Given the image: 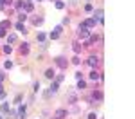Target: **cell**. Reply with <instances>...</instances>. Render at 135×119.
Instances as JSON below:
<instances>
[{
  "label": "cell",
  "mask_w": 135,
  "mask_h": 119,
  "mask_svg": "<svg viewBox=\"0 0 135 119\" xmlns=\"http://www.w3.org/2000/svg\"><path fill=\"white\" fill-rule=\"evenodd\" d=\"M0 119H4V117H2V115H0Z\"/></svg>",
  "instance_id": "35"
},
{
  "label": "cell",
  "mask_w": 135,
  "mask_h": 119,
  "mask_svg": "<svg viewBox=\"0 0 135 119\" xmlns=\"http://www.w3.org/2000/svg\"><path fill=\"white\" fill-rule=\"evenodd\" d=\"M4 96H5V90H4V87H2V85H0V99H2V98H4Z\"/></svg>",
  "instance_id": "26"
},
{
  "label": "cell",
  "mask_w": 135,
  "mask_h": 119,
  "mask_svg": "<svg viewBox=\"0 0 135 119\" xmlns=\"http://www.w3.org/2000/svg\"><path fill=\"white\" fill-rule=\"evenodd\" d=\"M7 27H11V22H9V20H4L2 24H0V29H4V31H5Z\"/></svg>",
  "instance_id": "12"
},
{
  "label": "cell",
  "mask_w": 135,
  "mask_h": 119,
  "mask_svg": "<svg viewBox=\"0 0 135 119\" xmlns=\"http://www.w3.org/2000/svg\"><path fill=\"white\" fill-rule=\"evenodd\" d=\"M2 112H9V103H2Z\"/></svg>",
  "instance_id": "21"
},
{
  "label": "cell",
  "mask_w": 135,
  "mask_h": 119,
  "mask_svg": "<svg viewBox=\"0 0 135 119\" xmlns=\"http://www.w3.org/2000/svg\"><path fill=\"white\" fill-rule=\"evenodd\" d=\"M2 2H5V0H0V4H2Z\"/></svg>",
  "instance_id": "34"
},
{
  "label": "cell",
  "mask_w": 135,
  "mask_h": 119,
  "mask_svg": "<svg viewBox=\"0 0 135 119\" xmlns=\"http://www.w3.org/2000/svg\"><path fill=\"white\" fill-rule=\"evenodd\" d=\"M33 24L34 25H41L43 24V18H33Z\"/></svg>",
  "instance_id": "17"
},
{
  "label": "cell",
  "mask_w": 135,
  "mask_h": 119,
  "mask_svg": "<svg viewBox=\"0 0 135 119\" xmlns=\"http://www.w3.org/2000/svg\"><path fill=\"white\" fill-rule=\"evenodd\" d=\"M72 49H74V52H79V51H81V47H79L78 43H74V47H72Z\"/></svg>",
  "instance_id": "27"
},
{
  "label": "cell",
  "mask_w": 135,
  "mask_h": 119,
  "mask_svg": "<svg viewBox=\"0 0 135 119\" xmlns=\"http://www.w3.org/2000/svg\"><path fill=\"white\" fill-rule=\"evenodd\" d=\"M56 7H58V9H63V7H65V2H61V0H58V2H56Z\"/></svg>",
  "instance_id": "20"
},
{
  "label": "cell",
  "mask_w": 135,
  "mask_h": 119,
  "mask_svg": "<svg viewBox=\"0 0 135 119\" xmlns=\"http://www.w3.org/2000/svg\"><path fill=\"white\" fill-rule=\"evenodd\" d=\"M95 40H97V36H90V38H88V45H92V43H95Z\"/></svg>",
  "instance_id": "23"
},
{
  "label": "cell",
  "mask_w": 135,
  "mask_h": 119,
  "mask_svg": "<svg viewBox=\"0 0 135 119\" xmlns=\"http://www.w3.org/2000/svg\"><path fill=\"white\" fill-rule=\"evenodd\" d=\"M83 24H85L86 25V27H94V25H95V20H94V18H88V20H86V22H83Z\"/></svg>",
  "instance_id": "9"
},
{
  "label": "cell",
  "mask_w": 135,
  "mask_h": 119,
  "mask_svg": "<svg viewBox=\"0 0 135 119\" xmlns=\"http://www.w3.org/2000/svg\"><path fill=\"white\" fill-rule=\"evenodd\" d=\"M97 115H95V112H92V114H88V119H95Z\"/></svg>",
  "instance_id": "32"
},
{
  "label": "cell",
  "mask_w": 135,
  "mask_h": 119,
  "mask_svg": "<svg viewBox=\"0 0 135 119\" xmlns=\"http://www.w3.org/2000/svg\"><path fill=\"white\" fill-rule=\"evenodd\" d=\"M79 62H81V60H79L78 56H76V58H72V63H74V65H79Z\"/></svg>",
  "instance_id": "28"
},
{
  "label": "cell",
  "mask_w": 135,
  "mask_h": 119,
  "mask_svg": "<svg viewBox=\"0 0 135 119\" xmlns=\"http://www.w3.org/2000/svg\"><path fill=\"white\" fill-rule=\"evenodd\" d=\"M56 92H58V83H56V81H54V83H52V85H50V87H49V90L45 92V98H50V96H52V94H56Z\"/></svg>",
  "instance_id": "2"
},
{
  "label": "cell",
  "mask_w": 135,
  "mask_h": 119,
  "mask_svg": "<svg viewBox=\"0 0 135 119\" xmlns=\"http://www.w3.org/2000/svg\"><path fill=\"white\" fill-rule=\"evenodd\" d=\"M94 20H97V22L103 24V9H97V11L94 13Z\"/></svg>",
  "instance_id": "5"
},
{
  "label": "cell",
  "mask_w": 135,
  "mask_h": 119,
  "mask_svg": "<svg viewBox=\"0 0 135 119\" xmlns=\"http://www.w3.org/2000/svg\"><path fill=\"white\" fill-rule=\"evenodd\" d=\"M85 87H86V83L83 79H78V88H85Z\"/></svg>",
  "instance_id": "19"
},
{
  "label": "cell",
  "mask_w": 135,
  "mask_h": 119,
  "mask_svg": "<svg viewBox=\"0 0 135 119\" xmlns=\"http://www.w3.org/2000/svg\"><path fill=\"white\" fill-rule=\"evenodd\" d=\"M36 40H38V41H43V40H45V34H43V33H38Z\"/></svg>",
  "instance_id": "22"
},
{
  "label": "cell",
  "mask_w": 135,
  "mask_h": 119,
  "mask_svg": "<svg viewBox=\"0 0 135 119\" xmlns=\"http://www.w3.org/2000/svg\"><path fill=\"white\" fill-rule=\"evenodd\" d=\"M85 11H92V4H86L85 5Z\"/></svg>",
  "instance_id": "31"
},
{
  "label": "cell",
  "mask_w": 135,
  "mask_h": 119,
  "mask_svg": "<svg viewBox=\"0 0 135 119\" xmlns=\"http://www.w3.org/2000/svg\"><path fill=\"white\" fill-rule=\"evenodd\" d=\"M88 33H90V31H88V27H86L85 24H81V25H79V29H78V34H79L81 38H86V36H88Z\"/></svg>",
  "instance_id": "1"
},
{
  "label": "cell",
  "mask_w": 135,
  "mask_h": 119,
  "mask_svg": "<svg viewBox=\"0 0 135 119\" xmlns=\"http://www.w3.org/2000/svg\"><path fill=\"white\" fill-rule=\"evenodd\" d=\"M18 18H20V22H25V18H27V15H25V13H20V15H18Z\"/></svg>",
  "instance_id": "24"
},
{
  "label": "cell",
  "mask_w": 135,
  "mask_h": 119,
  "mask_svg": "<svg viewBox=\"0 0 135 119\" xmlns=\"http://www.w3.org/2000/svg\"><path fill=\"white\" fill-rule=\"evenodd\" d=\"M45 78L52 79V78H54V69H47V72H45Z\"/></svg>",
  "instance_id": "11"
},
{
  "label": "cell",
  "mask_w": 135,
  "mask_h": 119,
  "mask_svg": "<svg viewBox=\"0 0 135 119\" xmlns=\"http://www.w3.org/2000/svg\"><path fill=\"white\" fill-rule=\"evenodd\" d=\"M4 51H5V52H11V51H13V49H11V45H9V43H7V45H5V47H4Z\"/></svg>",
  "instance_id": "29"
},
{
  "label": "cell",
  "mask_w": 135,
  "mask_h": 119,
  "mask_svg": "<svg viewBox=\"0 0 135 119\" xmlns=\"http://www.w3.org/2000/svg\"><path fill=\"white\" fill-rule=\"evenodd\" d=\"M67 115V110H58L56 112V119H63Z\"/></svg>",
  "instance_id": "10"
},
{
  "label": "cell",
  "mask_w": 135,
  "mask_h": 119,
  "mask_svg": "<svg viewBox=\"0 0 135 119\" xmlns=\"http://www.w3.org/2000/svg\"><path fill=\"white\" fill-rule=\"evenodd\" d=\"M60 33H61V25H58L52 33H50V38H52V40H58V38H60Z\"/></svg>",
  "instance_id": "4"
},
{
  "label": "cell",
  "mask_w": 135,
  "mask_h": 119,
  "mask_svg": "<svg viewBox=\"0 0 135 119\" xmlns=\"http://www.w3.org/2000/svg\"><path fill=\"white\" fill-rule=\"evenodd\" d=\"M94 99H97V101H101L103 99V94H101V90H97V92H94V96H92Z\"/></svg>",
  "instance_id": "15"
},
{
  "label": "cell",
  "mask_w": 135,
  "mask_h": 119,
  "mask_svg": "<svg viewBox=\"0 0 135 119\" xmlns=\"http://www.w3.org/2000/svg\"><path fill=\"white\" fill-rule=\"evenodd\" d=\"M90 79H92V81H97V79H101V74H99L97 70H92V72H90Z\"/></svg>",
  "instance_id": "7"
},
{
  "label": "cell",
  "mask_w": 135,
  "mask_h": 119,
  "mask_svg": "<svg viewBox=\"0 0 135 119\" xmlns=\"http://www.w3.org/2000/svg\"><path fill=\"white\" fill-rule=\"evenodd\" d=\"M16 119H25V105L20 107V110H18V114H16Z\"/></svg>",
  "instance_id": "8"
},
{
  "label": "cell",
  "mask_w": 135,
  "mask_h": 119,
  "mask_svg": "<svg viewBox=\"0 0 135 119\" xmlns=\"http://www.w3.org/2000/svg\"><path fill=\"white\" fill-rule=\"evenodd\" d=\"M0 81H4V72L0 70Z\"/></svg>",
  "instance_id": "33"
},
{
  "label": "cell",
  "mask_w": 135,
  "mask_h": 119,
  "mask_svg": "<svg viewBox=\"0 0 135 119\" xmlns=\"http://www.w3.org/2000/svg\"><path fill=\"white\" fill-rule=\"evenodd\" d=\"M97 63H99V58H97V56H90V58H88V65H90V67H95Z\"/></svg>",
  "instance_id": "6"
},
{
  "label": "cell",
  "mask_w": 135,
  "mask_h": 119,
  "mask_svg": "<svg viewBox=\"0 0 135 119\" xmlns=\"http://www.w3.org/2000/svg\"><path fill=\"white\" fill-rule=\"evenodd\" d=\"M24 7H25V13H31V11H33V4H24Z\"/></svg>",
  "instance_id": "18"
},
{
  "label": "cell",
  "mask_w": 135,
  "mask_h": 119,
  "mask_svg": "<svg viewBox=\"0 0 135 119\" xmlns=\"http://www.w3.org/2000/svg\"><path fill=\"white\" fill-rule=\"evenodd\" d=\"M16 41V34H9L7 36V43H15Z\"/></svg>",
  "instance_id": "16"
},
{
  "label": "cell",
  "mask_w": 135,
  "mask_h": 119,
  "mask_svg": "<svg viewBox=\"0 0 135 119\" xmlns=\"http://www.w3.org/2000/svg\"><path fill=\"white\" fill-rule=\"evenodd\" d=\"M11 67H13V62H9V60H7V62H5V69H11Z\"/></svg>",
  "instance_id": "30"
},
{
  "label": "cell",
  "mask_w": 135,
  "mask_h": 119,
  "mask_svg": "<svg viewBox=\"0 0 135 119\" xmlns=\"http://www.w3.org/2000/svg\"><path fill=\"white\" fill-rule=\"evenodd\" d=\"M56 65H58V67H61V69H65V67L69 65V62H67L63 56H60V58H56Z\"/></svg>",
  "instance_id": "3"
},
{
  "label": "cell",
  "mask_w": 135,
  "mask_h": 119,
  "mask_svg": "<svg viewBox=\"0 0 135 119\" xmlns=\"http://www.w3.org/2000/svg\"><path fill=\"white\" fill-rule=\"evenodd\" d=\"M20 51H22L24 54H27V52H29V43H25V41H24V43H22V47H20Z\"/></svg>",
  "instance_id": "13"
},
{
  "label": "cell",
  "mask_w": 135,
  "mask_h": 119,
  "mask_svg": "<svg viewBox=\"0 0 135 119\" xmlns=\"http://www.w3.org/2000/svg\"><path fill=\"white\" fill-rule=\"evenodd\" d=\"M24 4H25V2H22V0H16V7H18V9L24 7Z\"/></svg>",
  "instance_id": "25"
},
{
  "label": "cell",
  "mask_w": 135,
  "mask_h": 119,
  "mask_svg": "<svg viewBox=\"0 0 135 119\" xmlns=\"http://www.w3.org/2000/svg\"><path fill=\"white\" fill-rule=\"evenodd\" d=\"M16 29H18V31H20V33H27V31H25V27H24V24H22V22H18V24H16Z\"/></svg>",
  "instance_id": "14"
}]
</instances>
